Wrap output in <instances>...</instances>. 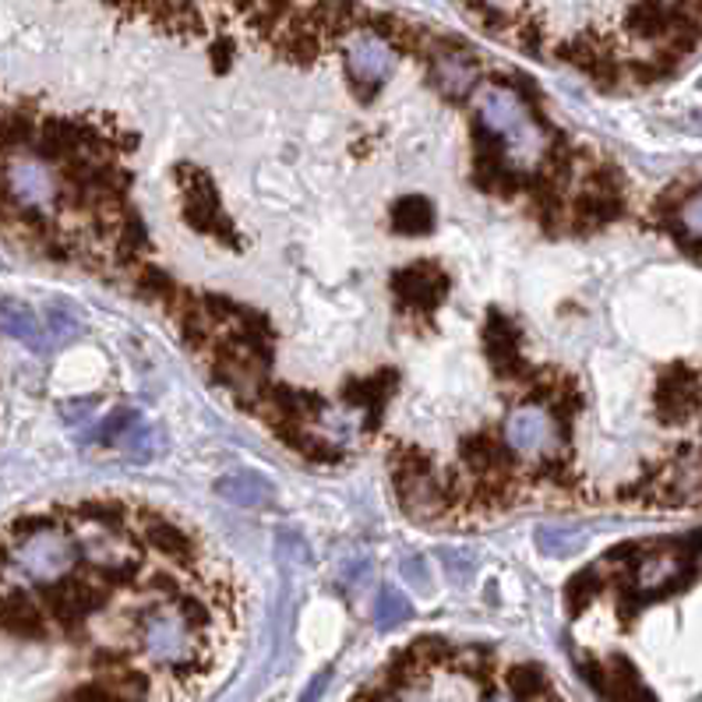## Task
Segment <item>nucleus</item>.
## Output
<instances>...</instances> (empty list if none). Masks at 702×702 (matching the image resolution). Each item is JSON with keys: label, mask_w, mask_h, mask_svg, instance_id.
Instances as JSON below:
<instances>
[{"label": "nucleus", "mask_w": 702, "mask_h": 702, "mask_svg": "<svg viewBox=\"0 0 702 702\" xmlns=\"http://www.w3.org/2000/svg\"><path fill=\"white\" fill-rule=\"evenodd\" d=\"M216 495L234 508H269L276 502V487L265 477H258V473L237 469V473H223L216 481Z\"/></svg>", "instance_id": "obj_16"}, {"label": "nucleus", "mask_w": 702, "mask_h": 702, "mask_svg": "<svg viewBox=\"0 0 702 702\" xmlns=\"http://www.w3.org/2000/svg\"><path fill=\"white\" fill-rule=\"evenodd\" d=\"M50 329L56 332V339H64V343H68V339H74V335H79V321H74L68 311L53 308V311H50Z\"/></svg>", "instance_id": "obj_32"}, {"label": "nucleus", "mask_w": 702, "mask_h": 702, "mask_svg": "<svg viewBox=\"0 0 702 702\" xmlns=\"http://www.w3.org/2000/svg\"><path fill=\"white\" fill-rule=\"evenodd\" d=\"M448 663H455V671H463L469 678H484L491 671V653L481 647H466V650H452Z\"/></svg>", "instance_id": "obj_29"}, {"label": "nucleus", "mask_w": 702, "mask_h": 702, "mask_svg": "<svg viewBox=\"0 0 702 702\" xmlns=\"http://www.w3.org/2000/svg\"><path fill=\"white\" fill-rule=\"evenodd\" d=\"M287 4H293V0H269V8H272V11H282Z\"/></svg>", "instance_id": "obj_34"}, {"label": "nucleus", "mask_w": 702, "mask_h": 702, "mask_svg": "<svg viewBox=\"0 0 702 702\" xmlns=\"http://www.w3.org/2000/svg\"><path fill=\"white\" fill-rule=\"evenodd\" d=\"M74 519L96 523L103 529H121L127 523V505L124 502H82L79 512H74Z\"/></svg>", "instance_id": "obj_26"}, {"label": "nucleus", "mask_w": 702, "mask_h": 702, "mask_svg": "<svg viewBox=\"0 0 702 702\" xmlns=\"http://www.w3.org/2000/svg\"><path fill=\"white\" fill-rule=\"evenodd\" d=\"M431 82L445 100H466L469 92L481 85L477 56L460 50V47H452V43H442L431 53Z\"/></svg>", "instance_id": "obj_10"}, {"label": "nucleus", "mask_w": 702, "mask_h": 702, "mask_svg": "<svg viewBox=\"0 0 702 702\" xmlns=\"http://www.w3.org/2000/svg\"><path fill=\"white\" fill-rule=\"evenodd\" d=\"M624 25H629L642 40H657L668 29V4L663 0H636L624 14Z\"/></svg>", "instance_id": "obj_23"}, {"label": "nucleus", "mask_w": 702, "mask_h": 702, "mask_svg": "<svg viewBox=\"0 0 702 702\" xmlns=\"http://www.w3.org/2000/svg\"><path fill=\"white\" fill-rule=\"evenodd\" d=\"M96 135H100L96 124L71 121V117H47L40 131H35V152H40V159L47 163H68Z\"/></svg>", "instance_id": "obj_12"}, {"label": "nucleus", "mask_w": 702, "mask_h": 702, "mask_svg": "<svg viewBox=\"0 0 702 702\" xmlns=\"http://www.w3.org/2000/svg\"><path fill=\"white\" fill-rule=\"evenodd\" d=\"M674 230L681 234V240H689V244H702V187H699V192H692L685 202L678 205Z\"/></svg>", "instance_id": "obj_27"}, {"label": "nucleus", "mask_w": 702, "mask_h": 702, "mask_svg": "<svg viewBox=\"0 0 702 702\" xmlns=\"http://www.w3.org/2000/svg\"><path fill=\"white\" fill-rule=\"evenodd\" d=\"M537 547L547 558H572L586 547V529L568 526V523H547L537 526Z\"/></svg>", "instance_id": "obj_19"}, {"label": "nucleus", "mask_w": 702, "mask_h": 702, "mask_svg": "<svg viewBox=\"0 0 702 702\" xmlns=\"http://www.w3.org/2000/svg\"><path fill=\"white\" fill-rule=\"evenodd\" d=\"M410 618H413L410 600L400 590L385 586V590L378 593V600H374V624H378V629H395V624H403Z\"/></svg>", "instance_id": "obj_25"}, {"label": "nucleus", "mask_w": 702, "mask_h": 702, "mask_svg": "<svg viewBox=\"0 0 702 702\" xmlns=\"http://www.w3.org/2000/svg\"><path fill=\"white\" fill-rule=\"evenodd\" d=\"M395 61H400V50H395L382 32L360 29V32L350 35V43H347V74H350L353 89L364 100L392 79Z\"/></svg>", "instance_id": "obj_4"}, {"label": "nucleus", "mask_w": 702, "mask_h": 702, "mask_svg": "<svg viewBox=\"0 0 702 702\" xmlns=\"http://www.w3.org/2000/svg\"><path fill=\"white\" fill-rule=\"evenodd\" d=\"M35 117L25 110H11L0 117V156H14L18 148H25L29 142H35Z\"/></svg>", "instance_id": "obj_24"}, {"label": "nucleus", "mask_w": 702, "mask_h": 702, "mask_svg": "<svg viewBox=\"0 0 702 702\" xmlns=\"http://www.w3.org/2000/svg\"><path fill=\"white\" fill-rule=\"evenodd\" d=\"M400 572H403V579L413 586L416 593H431V590H434V582H431V568H427V561H424V558L406 555V558L400 561Z\"/></svg>", "instance_id": "obj_30"}, {"label": "nucleus", "mask_w": 702, "mask_h": 702, "mask_svg": "<svg viewBox=\"0 0 702 702\" xmlns=\"http://www.w3.org/2000/svg\"><path fill=\"white\" fill-rule=\"evenodd\" d=\"M202 639L205 632L195 629L192 618L180 611V603H152L148 611H142L138 618V647L142 653L159 663V668H169L174 674H184L187 668H198L202 663Z\"/></svg>", "instance_id": "obj_2"}, {"label": "nucleus", "mask_w": 702, "mask_h": 702, "mask_svg": "<svg viewBox=\"0 0 702 702\" xmlns=\"http://www.w3.org/2000/svg\"><path fill=\"white\" fill-rule=\"evenodd\" d=\"M590 685L600 695H611V699H647V692L639 685V674L632 671V663L621 657L597 663L590 671Z\"/></svg>", "instance_id": "obj_17"}, {"label": "nucleus", "mask_w": 702, "mask_h": 702, "mask_svg": "<svg viewBox=\"0 0 702 702\" xmlns=\"http://www.w3.org/2000/svg\"><path fill=\"white\" fill-rule=\"evenodd\" d=\"M502 442L519 460H551L565 448V421L547 403H519L505 413Z\"/></svg>", "instance_id": "obj_3"}, {"label": "nucleus", "mask_w": 702, "mask_h": 702, "mask_svg": "<svg viewBox=\"0 0 702 702\" xmlns=\"http://www.w3.org/2000/svg\"><path fill=\"white\" fill-rule=\"evenodd\" d=\"M689 576V561L678 547H657V551H647L642 558H636L632 565V593L642 600H653L678 590Z\"/></svg>", "instance_id": "obj_7"}, {"label": "nucleus", "mask_w": 702, "mask_h": 702, "mask_svg": "<svg viewBox=\"0 0 702 702\" xmlns=\"http://www.w3.org/2000/svg\"><path fill=\"white\" fill-rule=\"evenodd\" d=\"M395 491H400V502L413 519H438L442 512H448L445 484L434 469L395 473Z\"/></svg>", "instance_id": "obj_13"}, {"label": "nucleus", "mask_w": 702, "mask_h": 702, "mask_svg": "<svg viewBox=\"0 0 702 702\" xmlns=\"http://www.w3.org/2000/svg\"><path fill=\"white\" fill-rule=\"evenodd\" d=\"M438 561L445 565V572H448L455 582H466L469 572H473V555H469V551H455V547H442V551H438Z\"/></svg>", "instance_id": "obj_31"}, {"label": "nucleus", "mask_w": 702, "mask_h": 702, "mask_svg": "<svg viewBox=\"0 0 702 702\" xmlns=\"http://www.w3.org/2000/svg\"><path fill=\"white\" fill-rule=\"evenodd\" d=\"M702 406V371L668 368L657 382V413L668 424H685Z\"/></svg>", "instance_id": "obj_8"}, {"label": "nucleus", "mask_w": 702, "mask_h": 702, "mask_svg": "<svg viewBox=\"0 0 702 702\" xmlns=\"http://www.w3.org/2000/svg\"><path fill=\"white\" fill-rule=\"evenodd\" d=\"M473 113H477L481 138L498 145L508 166L523 169V174H537L551 145H547V127L534 117L519 89L502 82L481 85L477 96H473Z\"/></svg>", "instance_id": "obj_1"}, {"label": "nucleus", "mask_w": 702, "mask_h": 702, "mask_svg": "<svg viewBox=\"0 0 702 702\" xmlns=\"http://www.w3.org/2000/svg\"><path fill=\"white\" fill-rule=\"evenodd\" d=\"M392 290H395V297H400L403 308H410L416 314H427L445 300L448 276L438 269V265L421 261V265H410V269H403V272H395Z\"/></svg>", "instance_id": "obj_11"}, {"label": "nucleus", "mask_w": 702, "mask_h": 702, "mask_svg": "<svg viewBox=\"0 0 702 702\" xmlns=\"http://www.w3.org/2000/svg\"><path fill=\"white\" fill-rule=\"evenodd\" d=\"M484 353L491 360V368H495L498 378H519V382L529 385V378H534V368L523 364L519 357V326L512 318H505L502 311H491L487 314V326H484Z\"/></svg>", "instance_id": "obj_9"}, {"label": "nucleus", "mask_w": 702, "mask_h": 702, "mask_svg": "<svg viewBox=\"0 0 702 702\" xmlns=\"http://www.w3.org/2000/svg\"><path fill=\"white\" fill-rule=\"evenodd\" d=\"M392 389H395V371H378L374 378H357V382H350L343 395L350 406H364L371 416H378L389 403Z\"/></svg>", "instance_id": "obj_18"}, {"label": "nucleus", "mask_w": 702, "mask_h": 702, "mask_svg": "<svg viewBox=\"0 0 702 702\" xmlns=\"http://www.w3.org/2000/svg\"><path fill=\"white\" fill-rule=\"evenodd\" d=\"M392 223L400 234H410V237H421V234H431L434 230V205L427 198H400L392 208Z\"/></svg>", "instance_id": "obj_21"}, {"label": "nucleus", "mask_w": 702, "mask_h": 702, "mask_svg": "<svg viewBox=\"0 0 702 702\" xmlns=\"http://www.w3.org/2000/svg\"><path fill=\"white\" fill-rule=\"evenodd\" d=\"M600 586H603L600 565L597 568H586L579 579L568 582V611L579 615L586 603H593V597H600Z\"/></svg>", "instance_id": "obj_28"}, {"label": "nucleus", "mask_w": 702, "mask_h": 702, "mask_svg": "<svg viewBox=\"0 0 702 702\" xmlns=\"http://www.w3.org/2000/svg\"><path fill=\"white\" fill-rule=\"evenodd\" d=\"M56 184H61V180H56L47 169V159H40V163H14L11 174H8L11 198L22 208H35V213H43L50 202H56Z\"/></svg>", "instance_id": "obj_14"}, {"label": "nucleus", "mask_w": 702, "mask_h": 702, "mask_svg": "<svg viewBox=\"0 0 702 702\" xmlns=\"http://www.w3.org/2000/svg\"><path fill=\"white\" fill-rule=\"evenodd\" d=\"M47 607L43 600L29 597L25 590H11L0 597V629L18 639H43L47 629Z\"/></svg>", "instance_id": "obj_15"}, {"label": "nucleus", "mask_w": 702, "mask_h": 702, "mask_svg": "<svg viewBox=\"0 0 702 702\" xmlns=\"http://www.w3.org/2000/svg\"><path fill=\"white\" fill-rule=\"evenodd\" d=\"M508 695L516 699H555L551 678L540 668V663H516L508 671Z\"/></svg>", "instance_id": "obj_22"}, {"label": "nucleus", "mask_w": 702, "mask_h": 702, "mask_svg": "<svg viewBox=\"0 0 702 702\" xmlns=\"http://www.w3.org/2000/svg\"><path fill=\"white\" fill-rule=\"evenodd\" d=\"M18 558H22L25 572H32V579H40L47 586V582L64 579L71 568L79 565V547H74L68 534H61V526H53L35 537H25Z\"/></svg>", "instance_id": "obj_5"}, {"label": "nucleus", "mask_w": 702, "mask_h": 702, "mask_svg": "<svg viewBox=\"0 0 702 702\" xmlns=\"http://www.w3.org/2000/svg\"><path fill=\"white\" fill-rule=\"evenodd\" d=\"M138 534L145 540L148 551H156L159 558H166L169 565H180V568H198L202 561V547L198 540L187 534V529L174 519L159 516V512L142 508L138 512Z\"/></svg>", "instance_id": "obj_6"}, {"label": "nucleus", "mask_w": 702, "mask_h": 702, "mask_svg": "<svg viewBox=\"0 0 702 702\" xmlns=\"http://www.w3.org/2000/svg\"><path fill=\"white\" fill-rule=\"evenodd\" d=\"M368 576V561L360 558V561H350V565H343V582H350V586H357L360 579Z\"/></svg>", "instance_id": "obj_33"}, {"label": "nucleus", "mask_w": 702, "mask_h": 702, "mask_svg": "<svg viewBox=\"0 0 702 702\" xmlns=\"http://www.w3.org/2000/svg\"><path fill=\"white\" fill-rule=\"evenodd\" d=\"M0 329L22 339L25 347H43V329L35 321V311L22 300H0Z\"/></svg>", "instance_id": "obj_20"}]
</instances>
